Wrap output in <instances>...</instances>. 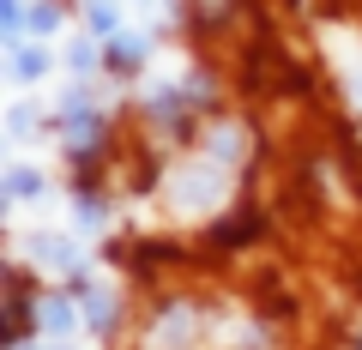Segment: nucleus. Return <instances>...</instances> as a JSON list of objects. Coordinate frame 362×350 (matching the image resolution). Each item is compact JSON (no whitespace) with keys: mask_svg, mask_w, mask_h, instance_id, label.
Here are the masks:
<instances>
[{"mask_svg":"<svg viewBox=\"0 0 362 350\" xmlns=\"http://www.w3.org/2000/svg\"><path fill=\"white\" fill-rule=\"evenodd\" d=\"M206 169H211V163H206ZM218 194H223L218 175H187V169L175 175V199H181V206H218Z\"/></svg>","mask_w":362,"mask_h":350,"instance_id":"obj_1","label":"nucleus"},{"mask_svg":"<svg viewBox=\"0 0 362 350\" xmlns=\"http://www.w3.org/2000/svg\"><path fill=\"white\" fill-rule=\"evenodd\" d=\"M49 66H54L49 49H37V42H18V49H13V85H37Z\"/></svg>","mask_w":362,"mask_h":350,"instance_id":"obj_2","label":"nucleus"},{"mask_svg":"<svg viewBox=\"0 0 362 350\" xmlns=\"http://www.w3.org/2000/svg\"><path fill=\"white\" fill-rule=\"evenodd\" d=\"M85 30L90 37H121V6L115 0H85Z\"/></svg>","mask_w":362,"mask_h":350,"instance_id":"obj_3","label":"nucleus"},{"mask_svg":"<svg viewBox=\"0 0 362 350\" xmlns=\"http://www.w3.org/2000/svg\"><path fill=\"white\" fill-rule=\"evenodd\" d=\"M42 194H49V182H42L30 163H13V169H6V199H42Z\"/></svg>","mask_w":362,"mask_h":350,"instance_id":"obj_4","label":"nucleus"},{"mask_svg":"<svg viewBox=\"0 0 362 350\" xmlns=\"http://www.w3.org/2000/svg\"><path fill=\"white\" fill-rule=\"evenodd\" d=\"M30 247H37V259H54V272H73L78 266V247L66 242V235H37Z\"/></svg>","mask_w":362,"mask_h":350,"instance_id":"obj_5","label":"nucleus"},{"mask_svg":"<svg viewBox=\"0 0 362 350\" xmlns=\"http://www.w3.org/2000/svg\"><path fill=\"white\" fill-rule=\"evenodd\" d=\"M37 326H42V332H54V338H61V332H73V302H66V296H42Z\"/></svg>","mask_w":362,"mask_h":350,"instance_id":"obj_6","label":"nucleus"},{"mask_svg":"<svg viewBox=\"0 0 362 350\" xmlns=\"http://www.w3.org/2000/svg\"><path fill=\"white\" fill-rule=\"evenodd\" d=\"M66 66H73V73L85 78L90 66H97V49H90V42H73V49H66Z\"/></svg>","mask_w":362,"mask_h":350,"instance_id":"obj_7","label":"nucleus"},{"mask_svg":"<svg viewBox=\"0 0 362 350\" xmlns=\"http://www.w3.org/2000/svg\"><path fill=\"white\" fill-rule=\"evenodd\" d=\"M30 30H37V37H54V30H61V13H54V6H37V13H30Z\"/></svg>","mask_w":362,"mask_h":350,"instance_id":"obj_8","label":"nucleus"},{"mask_svg":"<svg viewBox=\"0 0 362 350\" xmlns=\"http://www.w3.org/2000/svg\"><path fill=\"white\" fill-rule=\"evenodd\" d=\"M78 223H85V230H103V206H90V199H78Z\"/></svg>","mask_w":362,"mask_h":350,"instance_id":"obj_9","label":"nucleus"},{"mask_svg":"<svg viewBox=\"0 0 362 350\" xmlns=\"http://www.w3.org/2000/svg\"><path fill=\"white\" fill-rule=\"evenodd\" d=\"M30 127H37V115H30V109H13V139H25Z\"/></svg>","mask_w":362,"mask_h":350,"instance_id":"obj_10","label":"nucleus"}]
</instances>
